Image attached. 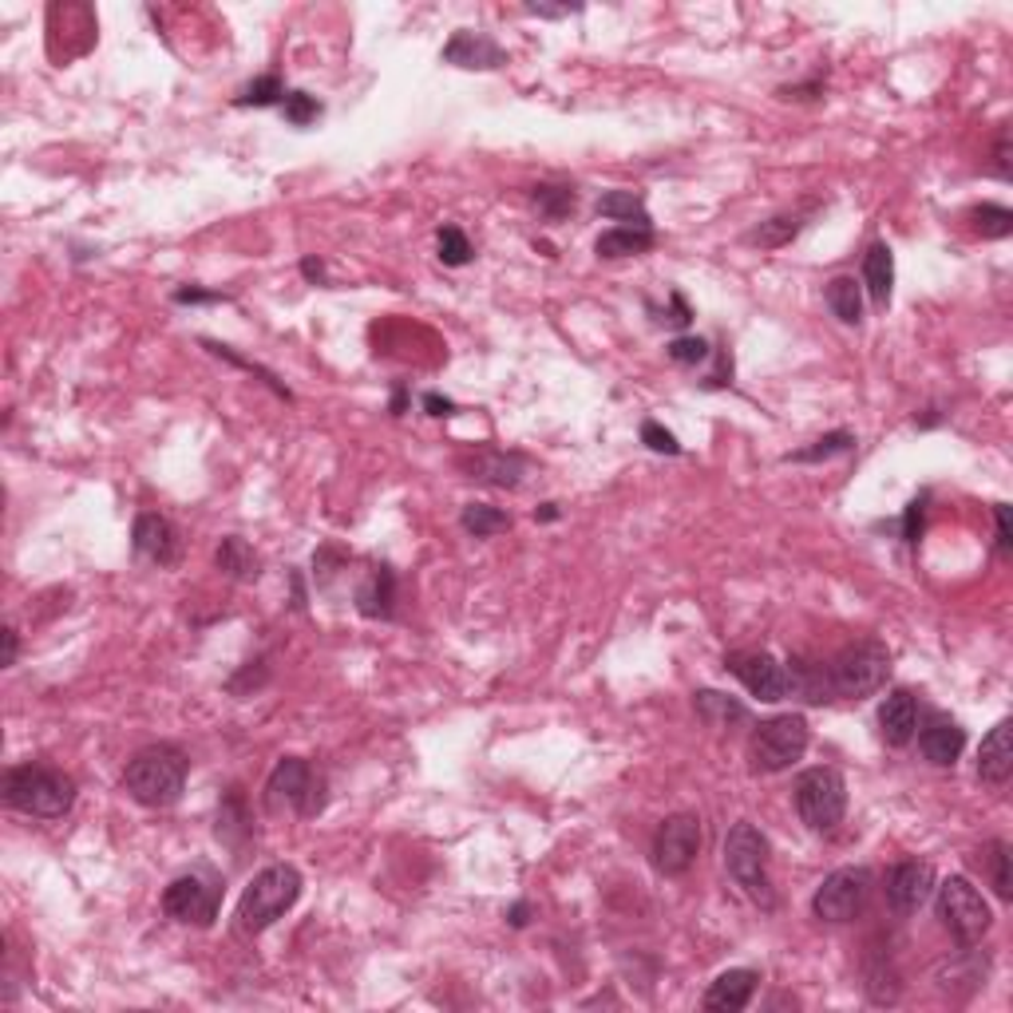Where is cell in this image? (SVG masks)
Wrapping results in <instances>:
<instances>
[{"label":"cell","mask_w":1013,"mask_h":1013,"mask_svg":"<svg viewBox=\"0 0 1013 1013\" xmlns=\"http://www.w3.org/2000/svg\"><path fill=\"white\" fill-rule=\"evenodd\" d=\"M135 555L151 559L155 567H175L178 562V531L171 519L147 511V515L135 519Z\"/></svg>","instance_id":"obj_16"},{"label":"cell","mask_w":1013,"mask_h":1013,"mask_svg":"<svg viewBox=\"0 0 1013 1013\" xmlns=\"http://www.w3.org/2000/svg\"><path fill=\"white\" fill-rule=\"evenodd\" d=\"M301 273H305V281H313V286H325V281H329V278H325V261H321V258H305V261H301Z\"/></svg>","instance_id":"obj_52"},{"label":"cell","mask_w":1013,"mask_h":1013,"mask_svg":"<svg viewBox=\"0 0 1013 1013\" xmlns=\"http://www.w3.org/2000/svg\"><path fill=\"white\" fill-rule=\"evenodd\" d=\"M527 12H535V16H567V12H579V9H550V4H527Z\"/></svg>","instance_id":"obj_54"},{"label":"cell","mask_w":1013,"mask_h":1013,"mask_svg":"<svg viewBox=\"0 0 1013 1013\" xmlns=\"http://www.w3.org/2000/svg\"><path fill=\"white\" fill-rule=\"evenodd\" d=\"M871 887H875V880H871L868 868L831 871V875L816 887V895H812V915L824 919V922L859 919L863 907H868V899H871Z\"/></svg>","instance_id":"obj_10"},{"label":"cell","mask_w":1013,"mask_h":1013,"mask_svg":"<svg viewBox=\"0 0 1013 1013\" xmlns=\"http://www.w3.org/2000/svg\"><path fill=\"white\" fill-rule=\"evenodd\" d=\"M756 986H760V974L748 970V966H736V970L717 974V982L705 993V1010L709 1013H741L753 1002Z\"/></svg>","instance_id":"obj_19"},{"label":"cell","mask_w":1013,"mask_h":1013,"mask_svg":"<svg viewBox=\"0 0 1013 1013\" xmlns=\"http://www.w3.org/2000/svg\"><path fill=\"white\" fill-rule=\"evenodd\" d=\"M404 404H408V393H404V384H396V396H393V416L404 412Z\"/></svg>","instance_id":"obj_57"},{"label":"cell","mask_w":1013,"mask_h":1013,"mask_svg":"<svg viewBox=\"0 0 1013 1013\" xmlns=\"http://www.w3.org/2000/svg\"><path fill=\"white\" fill-rule=\"evenodd\" d=\"M424 408H428V416H435V420L455 416V400H447V396H440V393H424Z\"/></svg>","instance_id":"obj_50"},{"label":"cell","mask_w":1013,"mask_h":1013,"mask_svg":"<svg viewBox=\"0 0 1013 1013\" xmlns=\"http://www.w3.org/2000/svg\"><path fill=\"white\" fill-rule=\"evenodd\" d=\"M796 812L812 831H836L848 816V784L836 768H807L796 780Z\"/></svg>","instance_id":"obj_8"},{"label":"cell","mask_w":1013,"mask_h":1013,"mask_svg":"<svg viewBox=\"0 0 1013 1013\" xmlns=\"http://www.w3.org/2000/svg\"><path fill=\"white\" fill-rule=\"evenodd\" d=\"M855 452V435L851 432H827L819 440H812L807 447L788 455V464H824V459H836V455Z\"/></svg>","instance_id":"obj_33"},{"label":"cell","mask_w":1013,"mask_h":1013,"mask_svg":"<svg viewBox=\"0 0 1013 1013\" xmlns=\"http://www.w3.org/2000/svg\"><path fill=\"white\" fill-rule=\"evenodd\" d=\"M927 503H931V496L922 491V496H919V499H910L907 511H903V543H907V547H919V538H922V519H927Z\"/></svg>","instance_id":"obj_44"},{"label":"cell","mask_w":1013,"mask_h":1013,"mask_svg":"<svg viewBox=\"0 0 1013 1013\" xmlns=\"http://www.w3.org/2000/svg\"><path fill=\"white\" fill-rule=\"evenodd\" d=\"M993 519H998V550H1002V555H1010V550H1013V538H1010V506L998 503V506H993Z\"/></svg>","instance_id":"obj_48"},{"label":"cell","mask_w":1013,"mask_h":1013,"mask_svg":"<svg viewBox=\"0 0 1013 1013\" xmlns=\"http://www.w3.org/2000/svg\"><path fill=\"white\" fill-rule=\"evenodd\" d=\"M724 868H729L733 883L745 890L756 907H765V910L776 907V890H772V880H768V839L760 827L741 819V824L729 831V839H724Z\"/></svg>","instance_id":"obj_4"},{"label":"cell","mask_w":1013,"mask_h":1013,"mask_svg":"<svg viewBox=\"0 0 1013 1013\" xmlns=\"http://www.w3.org/2000/svg\"><path fill=\"white\" fill-rule=\"evenodd\" d=\"M301 899V871L293 863H273V868L258 871L254 883L242 890L238 903V931L242 934H261L269 931L278 919H286Z\"/></svg>","instance_id":"obj_3"},{"label":"cell","mask_w":1013,"mask_h":1013,"mask_svg":"<svg viewBox=\"0 0 1013 1013\" xmlns=\"http://www.w3.org/2000/svg\"><path fill=\"white\" fill-rule=\"evenodd\" d=\"M662 321H669V325H677V329H685V325L694 321V310L685 305V298H682V293H677V290L669 293V313H665Z\"/></svg>","instance_id":"obj_47"},{"label":"cell","mask_w":1013,"mask_h":1013,"mask_svg":"<svg viewBox=\"0 0 1013 1013\" xmlns=\"http://www.w3.org/2000/svg\"><path fill=\"white\" fill-rule=\"evenodd\" d=\"M187 753L175 745H151L131 756L124 772V788L135 804L143 807H175L187 788Z\"/></svg>","instance_id":"obj_1"},{"label":"cell","mask_w":1013,"mask_h":1013,"mask_svg":"<svg viewBox=\"0 0 1013 1013\" xmlns=\"http://www.w3.org/2000/svg\"><path fill=\"white\" fill-rule=\"evenodd\" d=\"M653 242H657L653 226H614L594 242V254L598 258H633V254L653 249Z\"/></svg>","instance_id":"obj_27"},{"label":"cell","mask_w":1013,"mask_h":1013,"mask_svg":"<svg viewBox=\"0 0 1013 1013\" xmlns=\"http://www.w3.org/2000/svg\"><path fill=\"white\" fill-rule=\"evenodd\" d=\"M214 567L222 570V574H230V579H238V582H254L261 574V559L254 555V547H249L246 538H238V535H226L222 543H218Z\"/></svg>","instance_id":"obj_26"},{"label":"cell","mask_w":1013,"mask_h":1013,"mask_svg":"<svg viewBox=\"0 0 1013 1013\" xmlns=\"http://www.w3.org/2000/svg\"><path fill=\"white\" fill-rule=\"evenodd\" d=\"M784 669H788V697H800V701H807V705L836 701V694H831V677H827V665L792 657Z\"/></svg>","instance_id":"obj_23"},{"label":"cell","mask_w":1013,"mask_h":1013,"mask_svg":"<svg viewBox=\"0 0 1013 1013\" xmlns=\"http://www.w3.org/2000/svg\"><path fill=\"white\" fill-rule=\"evenodd\" d=\"M4 804L24 816L60 819L75 804V780L48 765H16L4 772Z\"/></svg>","instance_id":"obj_2"},{"label":"cell","mask_w":1013,"mask_h":1013,"mask_svg":"<svg viewBox=\"0 0 1013 1013\" xmlns=\"http://www.w3.org/2000/svg\"><path fill=\"white\" fill-rule=\"evenodd\" d=\"M459 467L467 471V479L487 487H506V491H515L527 476V459L519 452H499V447H479L471 455H459Z\"/></svg>","instance_id":"obj_15"},{"label":"cell","mask_w":1013,"mask_h":1013,"mask_svg":"<svg viewBox=\"0 0 1013 1013\" xmlns=\"http://www.w3.org/2000/svg\"><path fill=\"white\" fill-rule=\"evenodd\" d=\"M531 202H535V210L543 218L559 222V218L574 214V207H579V190H574V187H555V183H543V187L531 190Z\"/></svg>","instance_id":"obj_35"},{"label":"cell","mask_w":1013,"mask_h":1013,"mask_svg":"<svg viewBox=\"0 0 1013 1013\" xmlns=\"http://www.w3.org/2000/svg\"><path fill=\"white\" fill-rule=\"evenodd\" d=\"M598 214L614 218L621 226H653L650 210H645V198L633 195V190H610V195H602Z\"/></svg>","instance_id":"obj_30"},{"label":"cell","mask_w":1013,"mask_h":1013,"mask_svg":"<svg viewBox=\"0 0 1013 1013\" xmlns=\"http://www.w3.org/2000/svg\"><path fill=\"white\" fill-rule=\"evenodd\" d=\"M459 527L471 538H491V535H499V531L511 527V515L491 503H467L464 515H459Z\"/></svg>","instance_id":"obj_34"},{"label":"cell","mask_w":1013,"mask_h":1013,"mask_svg":"<svg viewBox=\"0 0 1013 1013\" xmlns=\"http://www.w3.org/2000/svg\"><path fill=\"white\" fill-rule=\"evenodd\" d=\"M435 249H440V261L452 269L467 266V261L476 258V249H471V242H467V234L459 226H444L440 234H435Z\"/></svg>","instance_id":"obj_40"},{"label":"cell","mask_w":1013,"mask_h":1013,"mask_svg":"<svg viewBox=\"0 0 1013 1013\" xmlns=\"http://www.w3.org/2000/svg\"><path fill=\"white\" fill-rule=\"evenodd\" d=\"M357 610L364 614V618H393L396 614V574L393 567H373L369 570V579L361 582V590H357Z\"/></svg>","instance_id":"obj_22"},{"label":"cell","mask_w":1013,"mask_h":1013,"mask_svg":"<svg viewBox=\"0 0 1013 1013\" xmlns=\"http://www.w3.org/2000/svg\"><path fill=\"white\" fill-rule=\"evenodd\" d=\"M281 112H286V119H290L293 127H310L321 115V104H317V95H310V92H286Z\"/></svg>","instance_id":"obj_42"},{"label":"cell","mask_w":1013,"mask_h":1013,"mask_svg":"<svg viewBox=\"0 0 1013 1013\" xmlns=\"http://www.w3.org/2000/svg\"><path fill=\"white\" fill-rule=\"evenodd\" d=\"M535 519H538V523H555V519H559V503H543L535 511Z\"/></svg>","instance_id":"obj_55"},{"label":"cell","mask_w":1013,"mask_h":1013,"mask_svg":"<svg viewBox=\"0 0 1013 1013\" xmlns=\"http://www.w3.org/2000/svg\"><path fill=\"white\" fill-rule=\"evenodd\" d=\"M934 910H939L942 927L954 934L958 946H978L993 927L990 903L982 899V890L974 887L966 875H951V880H942L934 887Z\"/></svg>","instance_id":"obj_6"},{"label":"cell","mask_w":1013,"mask_h":1013,"mask_svg":"<svg viewBox=\"0 0 1013 1013\" xmlns=\"http://www.w3.org/2000/svg\"><path fill=\"white\" fill-rule=\"evenodd\" d=\"M934 895V868L931 863H919V859H907V863H895L887 871V903L895 915H915L922 903Z\"/></svg>","instance_id":"obj_14"},{"label":"cell","mask_w":1013,"mask_h":1013,"mask_svg":"<svg viewBox=\"0 0 1013 1013\" xmlns=\"http://www.w3.org/2000/svg\"><path fill=\"white\" fill-rule=\"evenodd\" d=\"M444 60L455 63V68H471V72H491V68H503L506 63V53L499 48L487 32H471V28H459L447 40L444 48Z\"/></svg>","instance_id":"obj_17"},{"label":"cell","mask_w":1013,"mask_h":1013,"mask_svg":"<svg viewBox=\"0 0 1013 1013\" xmlns=\"http://www.w3.org/2000/svg\"><path fill=\"white\" fill-rule=\"evenodd\" d=\"M506 922H511L515 931H523V927L531 922V903H515V907L506 910Z\"/></svg>","instance_id":"obj_53"},{"label":"cell","mask_w":1013,"mask_h":1013,"mask_svg":"<svg viewBox=\"0 0 1013 1013\" xmlns=\"http://www.w3.org/2000/svg\"><path fill=\"white\" fill-rule=\"evenodd\" d=\"M694 709H697V717H701L705 724H713V729H724V724L745 721V717H748V709L736 701V697L717 694V689H697V694H694Z\"/></svg>","instance_id":"obj_29"},{"label":"cell","mask_w":1013,"mask_h":1013,"mask_svg":"<svg viewBox=\"0 0 1013 1013\" xmlns=\"http://www.w3.org/2000/svg\"><path fill=\"white\" fill-rule=\"evenodd\" d=\"M915 424H919V428H934V424H942V412H939V408H927V416H915Z\"/></svg>","instance_id":"obj_56"},{"label":"cell","mask_w":1013,"mask_h":1013,"mask_svg":"<svg viewBox=\"0 0 1013 1013\" xmlns=\"http://www.w3.org/2000/svg\"><path fill=\"white\" fill-rule=\"evenodd\" d=\"M665 352H669L673 364H685V369H694V364H701V361L713 357V349H709L705 337H677V341L665 345Z\"/></svg>","instance_id":"obj_41"},{"label":"cell","mask_w":1013,"mask_h":1013,"mask_svg":"<svg viewBox=\"0 0 1013 1013\" xmlns=\"http://www.w3.org/2000/svg\"><path fill=\"white\" fill-rule=\"evenodd\" d=\"M919 748L934 768H954V760L966 748V729L958 721H951V717H931V721L922 724Z\"/></svg>","instance_id":"obj_20"},{"label":"cell","mask_w":1013,"mask_h":1013,"mask_svg":"<svg viewBox=\"0 0 1013 1013\" xmlns=\"http://www.w3.org/2000/svg\"><path fill=\"white\" fill-rule=\"evenodd\" d=\"M202 349H210V352H214L218 361H230V364H238V369H246V373H254L261 384H266L269 393H273V396H281V400H293V393H290V388H286V384H281L278 376L269 373L266 364L249 361V357H242V352H234V349H230V345H218V341H202Z\"/></svg>","instance_id":"obj_38"},{"label":"cell","mask_w":1013,"mask_h":1013,"mask_svg":"<svg viewBox=\"0 0 1013 1013\" xmlns=\"http://www.w3.org/2000/svg\"><path fill=\"white\" fill-rule=\"evenodd\" d=\"M816 95H824V83L819 80L796 83V88H780V100H816Z\"/></svg>","instance_id":"obj_49"},{"label":"cell","mask_w":1013,"mask_h":1013,"mask_svg":"<svg viewBox=\"0 0 1013 1013\" xmlns=\"http://www.w3.org/2000/svg\"><path fill=\"white\" fill-rule=\"evenodd\" d=\"M218 903H222V887L202 875H178L171 887L163 890V910L166 919L183 922V927H214Z\"/></svg>","instance_id":"obj_12"},{"label":"cell","mask_w":1013,"mask_h":1013,"mask_svg":"<svg viewBox=\"0 0 1013 1013\" xmlns=\"http://www.w3.org/2000/svg\"><path fill=\"white\" fill-rule=\"evenodd\" d=\"M724 669L745 685L748 694L760 701H784L788 697V669L765 650H736L724 657Z\"/></svg>","instance_id":"obj_13"},{"label":"cell","mask_w":1013,"mask_h":1013,"mask_svg":"<svg viewBox=\"0 0 1013 1013\" xmlns=\"http://www.w3.org/2000/svg\"><path fill=\"white\" fill-rule=\"evenodd\" d=\"M266 804L273 807V812L290 807L298 816H317L321 807H325V780L313 772L310 760H301V756H281L278 768H273L266 780Z\"/></svg>","instance_id":"obj_9"},{"label":"cell","mask_w":1013,"mask_h":1013,"mask_svg":"<svg viewBox=\"0 0 1013 1013\" xmlns=\"http://www.w3.org/2000/svg\"><path fill=\"white\" fill-rule=\"evenodd\" d=\"M249 836V812H246V796L242 788H230V796L218 807V839L222 843H238Z\"/></svg>","instance_id":"obj_32"},{"label":"cell","mask_w":1013,"mask_h":1013,"mask_svg":"<svg viewBox=\"0 0 1013 1013\" xmlns=\"http://www.w3.org/2000/svg\"><path fill=\"white\" fill-rule=\"evenodd\" d=\"M1013 772V724L998 721L978 748V776L986 784H1005Z\"/></svg>","instance_id":"obj_21"},{"label":"cell","mask_w":1013,"mask_h":1013,"mask_svg":"<svg viewBox=\"0 0 1013 1013\" xmlns=\"http://www.w3.org/2000/svg\"><path fill=\"white\" fill-rule=\"evenodd\" d=\"M641 444L650 447V452H657V455H682L677 435H673L669 428L657 424V420H645V424H641Z\"/></svg>","instance_id":"obj_43"},{"label":"cell","mask_w":1013,"mask_h":1013,"mask_svg":"<svg viewBox=\"0 0 1013 1013\" xmlns=\"http://www.w3.org/2000/svg\"><path fill=\"white\" fill-rule=\"evenodd\" d=\"M175 301L178 305H222V301H234L230 293L222 290H198V286H183V290H175Z\"/></svg>","instance_id":"obj_45"},{"label":"cell","mask_w":1013,"mask_h":1013,"mask_svg":"<svg viewBox=\"0 0 1013 1013\" xmlns=\"http://www.w3.org/2000/svg\"><path fill=\"white\" fill-rule=\"evenodd\" d=\"M880 733L890 748H903L919 733V701L910 689H890L880 705Z\"/></svg>","instance_id":"obj_18"},{"label":"cell","mask_w":1013,"mask_h":1013,"mask_svg":"<svg viewBox=\"0 0 1013 1013\" xmlns=\"http://www.w3.org/2000/svg\"><path fill=\"white\" fill-rule=\"evenodd\" d=\"M986 978V962H978V954H974V946H962V958L958 962H946L939 970V986L942 990H958V986H966V990H978V986Z\"/></svg>","instance_id":"obj_31"},{"label":"cell","mask_w":1013,"mask_h":1013,"mask_svg":"<svg viewBox=\"0 0 1013 1013\" xmlns=\"http://www.w3.org/2000/svg\"><path fill=\"white\" fill-rule=\"evenodd\" d=\"M827 677H831V694L836 697H851V701H863V697L880 694L890 677V650L883 641L868 638L855 641L848 650H839L827 665Z\"/></svg>","instance_id":"obj_5"},{"label":"cell","mask_w":1013,"mask_h":1013,"mask_svg":"<svg viewBox=\"0 0 1013 1013\" xmlns=\"http://www.w3.org/2000/svg\"><path fill=\"white\" fill-rule=\"evenodd\" d=\"M859 286H868L871 301L880 305V310H887L890 293H895V254H890L887 242H875V246L863 254V281Z\"/></svg>","instance_id":"obj_25"},{"label":"cell","mask_w":1013,"mask_h":1013,"mask_svg":"<svg viewBox=\"0 0 1013 1013\" xmlns=\"http://www.w3.org/2000/svg\"><path fill=\"white\" fill-rule=\"evenodd\" d=\"M970 226L978 238H1010L1013 234V210L1010 207H998V202H982V207L970 210Z\"/></svg>","instance_id":"obj_37"},{"label":"cell","mask_w":1013,"mask_h":1013,"mask_svg":"<svg viewBox=\"0 0 1013 1013\" xmlns=\"http://www.w3.org/2000/svg\"><path fill=\"white\" fill-rule=\"evenodd\" d=\"M807 753V721L800 713L768 717L748 736L753 772H788Z\"/></svg>","instance_id":"obj_7"},{"label":"cell","mask_w":1013,"mask_h":1013,"mask_svg":"<svg viewBox=\"0 0 1013 1013\" xmlns=\"http://www.w3.org/2000/svg\"><path fill=\"white\" fill-rule=\"evenodd\" d=\"M650 855L657 875H669V880L685 875L701 855V819L694 812H677V816L662 819V827L653 831Z\"/></svg>","instance_id":"obj_11"},{"label":"cell","mask_w":1013,"mask_h":1013,"mask_svg":"<svg viewBox=\"0 0 1013 1013\" xmlns=\"http://www.w3.org/2000/svg\"><path fill=\"white\" fill-rule=\"evenodd\" d=\"M16 657H21V633L4 626V665H16Z\"/></svg>","instance_id":"obj_51"},{"label":"cell","mask_w":1013,"mask_h":1013,"mask_svg":"<svg viewBox=\"0 0 1013 1013\" xmlns=\"http://www.w3.org/2000/svg\"><path fill=\"white\" fill-rule=\"evenodd\" d=\"M993 175L998 178H1010V127H1002L998 131V143H993Z\"/></svg>","instance_id":"obj_46"},{"label":"cell","mask_w":1013,"mask_h":1013,"mask_svg":"<svg viewBox=\"0 0 1013 1013\" xmlns=\"http://www.w3.org/2000/svg\"><path fill=\"white\" fill-rule=\"evenodd\" d=\"M982 859H986V871H990V887H993V895L1002 903H1010L1013 899V875H1010V843L1005 839H993V843H986V851H982Z\"/></svg>","instance_id":"obj_36"},{"label":"cell","mask_w":1013,"mask_h":1013,"mask_svg":"<svg viewBox=\"0 0 1013 1013\" xmlns=\"http://www.w3.org/2000/svg\"><path fill=\"white\" fill-rule=\"evenodd\" d=\"M824 298H827V310L836 313L843 325H859V321H863V286H859L855 278H848V273H843V278H831Z\"/></svg>","instance_id":"obj_28"},{"label":"cell","mask_w":1013,"mask_h":1013,"mask_svg":"<svg viewBox=\"0 0 1013 1013\" xmlns=\"http://www.w3.org/2000/svg\"><path fill=\"white\" fill-rule=\"evenodd\" d=\"M286 100V88H281L278 75H258L254 83H246L238 95H234V104L238 107H273Z\"/></svg>","instance_id":"obj_39"},{"label":"cell","mask_w":1013,"mask_h":1013,"mask_svg":"<svg viewBox=\"0 0 1013 1013\" xmlns=\"http://www.w3.org/2000/svg\"><path fill=\"white\" fill-rule=\"evenodd\" d=\"M812 210L816 207H800V210H784V214H772L768 222H760V226H753L745 234L748 246H760V249H780L788 246V242L796 238L800 230L807 226V218H812Z\"/></svg>","instance_id":"obj_24"}]
</instances>
